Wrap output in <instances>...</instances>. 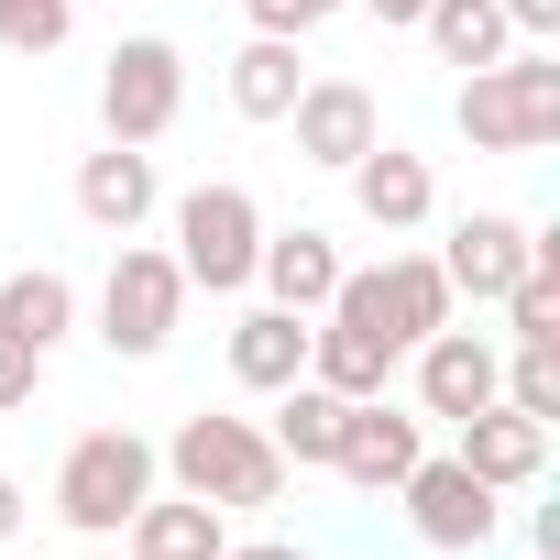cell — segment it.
Wrapping results in <instances>:
<instances>
[{"mask_svg":"<svg viewBox=\"0 0 560 560\" xmlns=\"http://www.w3.org/2000/svg\"><path fill=\"white\" fill-rule=\"evenodd\" d=\"M341 176H352V198H363L374 231H429V209H440V176H429V154H407V143H363Z\"/></svg>","mask_w":560,"mask_h":560,"instance_id":"obj_13","label":"cell"},{"mask_svg":"<svg viewBox=\"0 0 560 560\" xmlns=\"http://www.w3.org/2000/svg\"><path fill=\"white\" fill-rule=\"evenodd\" d=\"M418 34L440 45V67H494L505 45H516V23H505V0H429V12H418Z\"/></svg>","mask_w":560,"mask_h":560,"instance_id":"obj_22","label":"cell"},{"mask_svg":"<svg viewBox=\"0 0 560 560\" xmlns=\"http://www.w3.org/2000/svg\"><path fill=\"white\" fill-rule=\"evenodd\" d=\"M494 341L483 330H429L418 341V418H472V407H494Z\"/></svg>","mask_w":560,"mask_h":560,"instance_id":"obj_14","label":"cell"},{"mask_svg":"<svg viewBox=\"0 0 560 560\" xmlns=\"http://www.w3.org/2000/svg\"><path fill=\"white\" fill-rule=\"evenodd\" d=\"M176 308H187L176 253H154V242L121 231V253H110V275H100V341H110L121 363H154V352L176 341Z\"/></svg>","mask_w":560,"mask_h":560,"instance_id":"obj_4","label":"cell"},{"mask_svg":"<svg viewBox=\"0 0 560 560\" xmlns=\"http://www.w3.org/2000/svg\"><path fill=\"white\" fill-rule=\"evenodd\" d=\"M78 34V0H0V45L12 56H56Z\"/></svg>","mask_w":560,"mask_h":560,"instance_id":"obj_25","label":"cell"},{"mask_svg":"<svg viewBox=\"0 0 560 560\" xmlns=\"http://www.w3.org/2000/svg\"><path fill=\"white\" fill-rule=\"evenodd\" d=\"M396 505H407L418 549H451V560L494 549V527H505V494L483 472H462V451H418V472L396 483Z\"/></svg>","mask_w":560,"mask_h":560,"instance_id":"obj_6","label":"cell"},{"mask_svg":"<svg viewBox=\"0 0 560 560\" xmlns=\"http://www.w3.org/2000/svg\"><path fill=\"white\" fill-rule=\"evenodd\" d=\"M0 330H23L34 352H56L67 330H78V287L56 264H23V275H0Z\"/></svg>","mask_w":560,"mask_h":560,"instance_id":"obj_23","label":"cell"},{"mask_svg":"<svg viewBox=\"0 0 560 560\" xmlns=\"http://www.w3.org/2000/svg\"><path fill=\"white\" fill-rule=\"evenodd\" d=\"M0 538H23V483L0 472Z\"/></svg>","mask_w":560,"mask_h":560,"instance_id":"obj_31","label":"cell"},{"mask_svg":"<svg viewBox=\"0 0 560 560\" xmlns=\"http://www.w3.org/2000/svg\"><path fill=\"white\" fill-rule=\"evenodd\" d=\"M34 385H45V352H34L23 330H0V418H12V407H34Z\"/></svg>","mask_w":560,"mask_h":560,"instance_id":"obj_26","label":"cell"},{"mask_svg":"<svg viewBox=\"0 0 560 560\" xmlns=\"http://www.w3.org/2000/svg\"><path fill=\"white\" fill-rule=\"evenodd\" d=\"M505 23H516L527 45H549V34H560V0H505Z\"/></svg>","mask_w":560,"mask_h":560,"instance_id":"obj_28","label":"cell"},{"mask_svg":"<svg viewBox=\"0 0 560 560\" xmlns=\"http://www.w3.org/2000/svg\"><path fill=\"white\" fill-rule=\"evenodd\" d=\"M538 264V231L516 220V209H462L451 220V253H440V275H451V298H472V308H494L516 275Z\"/></svg>","mask_w":560,"mask_h":560,"instance_id":"obj_9","label":"cell"},{"mask_svg":"<svg viewBox=\"0 0 560 560\" xmlns=\"http://www.w3.org/2000/svg\"><path fill=\"white\" fill-rule=\"evenodd\" d=\"M341 418H352V396H330V385H287V396H275V462H308V472H330V451H341Z\"/></svg>","mask_w":560,"mask_h":560,"instance_id":"obj_21","label":"cell"},{"mask_svg":"<svg viewBox=\"0 0 560 560\" xmlns=\"http://www.w3.org/2000/svg\"><path fill=\"white\" fill-rule=\"evenodd\" d=\"M154 494V440L143 429H78L67 462H56V516L78 538H121L132 505Z\"/></svg>","mask_w":560,"mask_h":560,"instance_id":"obj_3","label":"cell"},{"mask_svg":"<svg viewBox=\"0 0 560 560\" xmlns=\"http://www.w3.org/2000/svg\"><path fill=\"white\" fill-rule=\"evenodd\" d=\"M418 451H429V418H418V407H396V396H352L330 472H341L352 494H396V483L418 472Z\"/></svg>","mask_w":560,"mask_h":560,"instance_id":"obj_8","label":"cell"},{"mask_svg":"<svg viewBox=\"0 0 560 560\" xmlns=\"http://www.w3.org/2000/svg\"><path fill=\"white\" fill-rule=\"evenodd\" d=\"M287 121H298V165H330V176H341L363 143H385V110H374L363 78H308Z\"/></svg>","mask_w":560,"mask_h":560,"instance_id":"obj_10","label":"cell"},{"mask_svg":"<svg viewBox=\"0 0 560 560\" xmlns=\"http://www.w3.org/2000/svg\"><path fill=\"white\" fill-rule=\"evenodd\" d=\"M374 287H385V341H396V352H418V341L451 330V308H462L451 275H440V253H385Z\"/></svg>","mask_w":560,"mask_h":560,"instance_id":"obj_18","label":"cell"},{"mask_svg":"<svg viewBox=\"0 0 560 560\" xmlns=\"http://www.w3.org/2000/svg\"><path fill=\"white\" fill-rule=\"evenodd\" d=\"M341 242L319 231V220H298V231H264V253H253V287H264V308H298V319H319L330 308V287H341Z\"/></svg>","mask_w":560,"mask_h":560,"instance_id":"obj_11","label":"cell"},{"mask_svg":"<svg viewBox=\"0 0 560 560\" xmlns=\"http://www.w3.org/2000/svg\"><path fill=\"white\" fill-rule=\"evenodd\" d=\"M253 253H264V209H253V187H187L176 198V275L187 287H209V298H242L253 287Z\"/></svg>","mask_w":560,"mask_h":560,"instance_id":"obj_5","label":"cell"},{"mask_svg":"<svg viewBox=\"0 0 560 560\" xmlns=\"http://www.w3.org/2000/svg\"><path fill=\"white\" fill-rule=\"evenodd\" d=\"M242 12H253V34H319L341 0H242Z\"/></svg>","mask_w":560,"mask_h":560,"instance_id":"obj_27","label":"cell"},{"mask_svg":"<svg viewBox=\"0 0 560 560\" xmlns=\"http://www.w3.org/2000/svg\"><path fill=\"white\" fill-rule=\"evenodd\" d=\"M396 341L385 330H352V319H308V385L330 396H396Z\"/></svg>","mask_w":560,"mask_h":560,"instance_id":"obj_17","label":"cell"},{"mask_svg":"<svg viewBox=\"0 0 560 560\" xmlns=\"http://www.w3.org/2000/svg\"><path fill=\"white\" fill-rule=\"evenodd\" d=\"M220 560H308V549H298V538H231Z\"/></svg>","mask_w":560,"mask_h":560,"instance_id":"obj_29","label":"cell"},{"mask_svg":"<svg viewBox=\"0 0 560 560\" xmlns=\"http://www.w3.org/2000/svg\"><path fill=\"white\" fill-rule=\"evenodd\" d=\"M451 121H462L472 154H538V143H560V56L527 45V56L472 67L462 100H451Z\"/></svg>","mask_w":560,"mask_h":560,"instance_id":"obj_2","label":"cell"},{"mask_svg":"<svg viewBox=\"0 0 560 560\" xmlns=\"http://www.w3.org/2000/svg\"><path fill=\"white\" fill-rule=\"evenodd\" d=\"M308 374V319L298 308H242L231 319V385L242 396H287Z\"/></svg>","mask_w":560,"mask_h":560,"instance_id":"obj_16","label":"cell"},{"mask_svg":"<svg viewBox=\"0 0 560 560\" xmlns=\"http://www.w3.org/2000/svg\"><path fill=\"white\" fill-rule=\"evenodd\" d=\"M154 154L143 143H100V154H78V220H100V231H143L154 220Z\"/></svg>","mask_w":560,"mask_h":560,"instance_id":"obj_15","label":"cell"},{"mask_svg":"<svg viewBox=\"0 0 560 560\" xmlns=\"http://www.w3.org/2000/svg\"><path fill=\"white\" fill-rule=\"evenodd\" d=\"M154 472H176V494H198V505H275L287 494V462H275V440L253 429V418H231V407H198V418H176V440L154 451Z\"/></svg>","mask_w":560,"mask_h":560,"instance_id":"obj_1","label":"cell"},{"mask_svg":"<svg viewBox=\"0 0 560 560\" xmlns=\"http://www.w3.org/2000/svg\"><path fill=\"white\" fill-rule=\"evenodd\" d=\"M363 12H374L385 34H418V12H429V0H363Z\"/></svg>","mask_w":560,"mask_h":560,"instance_id":"obj_30","label":"cell"},{"mask_svg":"<svg viewBox=\"0 0 560 560\" xmlns=\"http://www.w3.org/2000/svg\"><path fill=\"white\" fill-rule=\"evenodd\" d=\"M176 110H187V56H176L165 34H121L110 67H100V121H110V143H165Z\"/></svg>","mask_w":560,"mask_h":560,"instance_id":"obj_7","label":"cell"},{"mask_svg":"<svg viewBox=\"0 0 560 560\" xmlns=\"http://www.w3.org/2000/svg\"><path fill=\"white\" fill-rule=\"evenodd\" d=\"M121 538H132V560H220L231 549V516L198 505V494H143Z\"/></svg>","mask_w":560,"mask_h":560,"instance_id":"obj_19","label":"cell"},{"mask_svg":"<svg viewBox=\"0 0 560 560\" xmlns=\"http://www.w3.org/2000/svg\"><path fill=\"white\" fill-rule=\"evenodd\" d=\"M494 396L538 429H560V341H516V363H494Z\"/></svg>","mask_w":560,"mask_h":560,"instance_id":"obj_24","label":"cell"},{"mask_svg":"<svg viewBox=\"0 0 560 560\" xmlns=\"http://www.w3.org/2000/svg\"><path fill=\"white\" fill-rule=\"evenodd\" d=\"M220 89H231V110H242V121H287V110H298V89H308L298 34H253V45L231 56V78H220Z\"/></svg>","mask_w":560,"mask_h":560,"instance_id":"obj_20","label":"cell"},{"mask_svg":"<svg viewBox=\"0 0 560 560\" xmlns=\"http://www.w3.org/2000/svg\"><path fill=\"white\" fill-rule=\"evenodd\" d=\"M451 429H462V440H451V451H462V472H483L494 494H527V483L549 472V429H538V418H516L505 396H494V407H472V418H451Z\"/></svg>","mask_w":560,"mask_h":560,"instance_id":"obj_12","label":"cell"}]
</instances>
